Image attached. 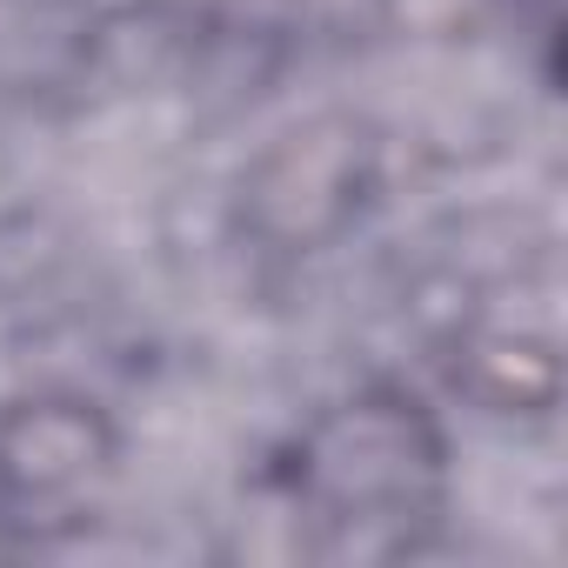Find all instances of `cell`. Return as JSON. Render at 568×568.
I'll use <instances>...</instances> for the list:
<instances>
[{
	"instance_id": "obj_1",
	"label": "cell",
	"mask_w": 568,
	"mask_h": 568,
	"mask_svg": "<svg viewBox=\"0 0 568 568\" xmlns=\"http://www.w3.org/2000/svg\"><path fill=\"white\" fill-rule=\"evenodd\" d=\"M442 488H448L442 428L408 388L388 382L322 408L281 462V495H288L295 521H308L335 555L408 548L415 528L435 521Z\"/></svg>"
},
{
	"instance_id": "obj_2",
	"label": "cell",
	"mask_w": 568,
	"mask_h": 568,
	"mask_svg": "<svg viewBox=\"0 0 568 568\" xmlns=\"http://www.w3.org/2000/svg\"><path fill=\"white\" fill-rule=\"evenodd\" d=\"M108 468H114V435L94 402L41 395L0 415V495L14 508L88 501Z\"/></svg>"
}]
</instances>
